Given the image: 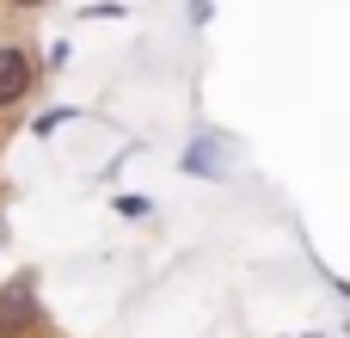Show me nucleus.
<instances>
[{"label":"nucleus","instance_id":"1","mask_svg":"<svg viewBox=\"0 0 350 338\" xmlns=\"http://www.w3.org/2000/svg\"><path fill=\"white\" fill-rule=\"evenodd\" d=\"M25 86H31V62H25V49H0V111L18 105Z\"/></svg>","mask_w":350,"mask_h":338},{"label":"nucleus","instance_id":"4","mask_svg":"<svg viewBox=\"0 0 350 338\" xmlns=\"http://www.w3.org/2000/svg\"><path fill=\"white\" fill-rule=\"evenodd\" d=\"M18 6H37V0H18Z\"/></svg>","mask_w":350,"mask_h":338},{"label":"nucleus","instance_id":"2","mask_svg":"<svg viewBox=\"0 0 350 338\" xmlns=\"http://www.w3.org/2000/svg\"><path fill=\"white\" fill-rule=\"evenodd\" d=\"M31 320H37L31 289H6V296H0V333H25Z\"/></svg>","mask_w":350,"mask_h":338},{"label":"nucleus","instance_id":"5","mask_svg":"<svg viewBox=\"0 0 350 338\" xmlns=\"http://www.w3.org/2000/svg\"><path fill=\"white\" fill-rule=\"evenodd\" d=\"M0 234H6V228H0Z\"/></svg>","mask_w":350,"mask_h":338},{"label":"nucleus","instance_id":"3","mask_svg":"<svg viewBox=\"0 0 350 338\" xmlns=\"http://www.w3.org/2000/svg\"><path fill=\"white\" fill-rule=\"evenodd\" d=\"M215 148L209 142H191V154H185V172H215V160H209Z\"/></svg>","mask_w":350,"mask_h":338}]
</instances>
